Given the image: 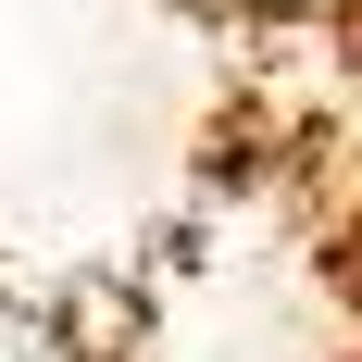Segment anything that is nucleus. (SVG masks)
<instances>
[{
    "label": "nucleus",
    "instance_id": "obj_1",
    "mask_svg": "<svg viewBox=\"0 0 362 362\" xmlns=\"http://www.w3.org/2000/svg\"><path fill=\"white\" fill-rule=\"evenodd\" d=\"M200 13H238V25H337L350 0H200Z\"/></svg>",
    "mask_w": 362,
    "mask_h": 362
},
{
    "label": "nucleus",
    "instance_id": "obj_2",
    "mask_svg": "<svg viewBox=\"0 0 362 362\" xmlns=\"http://www.w3.org/2000/svg\"><path fill=\"white\" fill-rule=\"evenodd\" d=\"M337 250H350V288H362V138H350V213H337Z\"/></svg>",
    "mask_w": 362,
    "mask_h": 362
}]
</instances>
